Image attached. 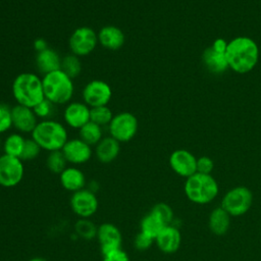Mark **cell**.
Returning a JSON list of instances; mask_svg holds the SVG:
<instances>
[{"label": "cell", "mask_w": 261, "mask_h": 261, "mask_svg": "<svg viewBox=\"0 0 261 261\" xmlns=\"http://www.w3.org/2000/svg\"><path fill=\"white\" fill-rule=\"evenodd\" d=\"M225 56L229 68L238 73H246L257 64L259 49L251 38L237 37L228 42Z\"/></svg>", "instance_id": "obj_1"}, {"label": "cell", "mask_w": 261, "mask_h": 261, "mask_svg": "<svg viewBox=\"0 0 261 261\" xmlns=\"http://www.w3.org/2000/svg\"><path fill=\"white\" fill-rule=\"evenodd\" d=\"M11 93L16 104L33 108L45 98L42 77L35 72H21L14 77Z\"/></svg>", "instance_id": "obj_2"}, {"label": "cell", "mask_w": 261, "mask_h": 261, "mask_svg": "<svg viewBox=\"0 0 261 261\" xmlns=\"http://www.w3.org/2000/svg\"><path fill=\"white\" fill-rule=\"evenodd\" d=\"M31 138L47 152L59 151L63 148L68 140V132L66 126L56 119L39 120Z\"/></svg>", "instance_id": "obj_3"}, {"label": "cell", "mask_w": 261, "mask_h": 261, "mask_svg": "<svg viewBox=\"0 0 261 261\" xmlns=\"http://www.w3.org/2000/svg\"><path fill=\"white\" fill-rule=\"evenodd\" d=\"M44 97L57 105H66L74 94L73 80L61 69L42 76Z\"/></svg>", "instance_id": "obj_4"}, {"label": "cell", "mask_w": 261, "mask_h": 261, "mask_svg": "<svg viewBox=\"0 0 261 261\" xmlns=\"http://www.w3.org/2000/svg\"><path fill=\"white\" fill-rule=\"evenodd\" d=\"M184 190L187 198L196 204H207L218 194V186L214 177L199 172L187 178Z\"/></svg>", "instance_id": "obj_5"}, {"label": "cell", "mask_w": 261, "mask_h": 261, "mask_svg": "<svg viewBox=\"0 0 261 261\" xmlns=\"http://www.w3.org/2000/svg\"><path fill=\"white\" fill-rule=\"evenodd\" d=\"M107 127L110 137L120 144L127 143L136 137L139 129V121L132 112L122 111L113 115Z\"/></svg>", "instance_id": "obj_6"}, {"label": "cell", "mask_w": 261, "mask_h": 261, "mask_svg": "<svg viewBox=\"0 0 261 261\" xmlns=\"http://www.w3.org/2000/svg\"><path fill=\"white\" fill-rule=\"evenodd\" d=\"M98 44L97 32L86 25L76 28L68 38L70 53L80 58L93 53Z\"/></svg>", "instance_id": "obj_7"}, {"label": "cell", "mask_w": 261, "mask_h": 261, "mask_svg": "<svg viewBox=\"0 0 261 261\" xmlns=\"http://www.w3.org/2000/svg\"><path fill=\"white\" fill-rule=\"evenodd\" d=\"M253 204V194L246 187H236L222 198L221 207L230 216H242L249 211Z\"/></svg>", "instance_id": "obj_8"}, {"label": "cell", "mask_w": 261, "mask_h": 261, "mask_svg": "<svg viewBox=\"0 0 261 261\" xmlns=\"http://www.w3.org/2000/svg\"><path fill=\"white\" fill-rule=\"evenodd\" d=\"M112 98V89L102 80H92L87 83L82 91V99L90 108L107 106Z\"/></svg>", "instance_id": "obj_9"}, {"label": "cell", "mask_w": 261, "mask_h": 261, "mask_svg": "<svg viewBox=\"0 0 261 261\" xmlns=\"http://www.w3.org/2000/svg\"><path fill=\"white\" fill-rule=\"evenodd\" d=\"M23 161L18 157L3 154L0 156V186L13 188L23 178Z\"/></svg>", "instance_id": "obj_10"}, {"label": "cell", "mask_w": 261, "mask_h": 261, "mask_svg": "<svg viewBox=\"0 0 261 261\" xmlns=\"http://www.w3.org/2000/svg\"><path fill=\"white\" fill-rule=\"evenodd\" d=\"M70 208L80 218H90L97 212L98 199L94 192L89 189H83L72 193Z\"/></svg>", "instance_id": "obj_11"}, {"label": "cell", "mask_w": 261, "mask_h": 261, "mask_svg": "<svg viewBox=\"0 0 261 261\" xmlns=\"http://www.w3.org/2000/svg\"><path fill=\"white\" fill-rule=\"evenodd\" d=\"M90 112L91 108L85 102L70 101L63 109V121L67 127L79 130L90 121Z\"/></svg>", "instance_id": "obj_12"}, {"label": "cell", "mask_w": 261, "mask_h": 261, "mask_svg": "<svg viewBox=\"0 0 261 261\" xmlns=\"http://www.w3.org/2000/svg\"><path fill=\"white\" fill-rule=\"evenodd\" d=\"M61 151L67 163L74 166L87 163L93 155L92 146L88 145L80 138L68 139Z\"/></svg>", "instance_id": "obj_13"}, {"label": "cell", "mask_w": 261, "mask_h": 261, "mask_svg": "<svg viewBox=\"0 0 261 261\" xmlns=\"http://www.w3.org/2000/svg\"><path fill=\"white\" fill-rule=\"evenodd\" d=\"M96 238L98 240L102 255L121 248L122 236L119 228L109 222L102 223L97 228Z\"/></svg>", "instance_id": "obj_14"}, {"label": "cell", "mask_w": 261, "mask_h": 261, "mask_svg": "<svg viewBox=\"0 0 261 261\" xmlns=\"http://www.w3.org/2000/svg\"><path fill=\"white\" fill-rule=\"evenodd\" d=\"M169 165L176 174L186 178L197 172V158L185 149H177L170 154Z\"/></svg>", "instance_id": "obj_15"}, {"label": "cell", "mask_w": 261, "mask_h": 261, "mask_svg": "<svg viewBox=\"0 0 261 261\" xmlns=\"http://www.w3.org/2000/svg\"><path fill=\"white\" fill-rule=\"evenodd\" d=\"M11 115L12 127L20 134H32L39 122L37 115L31 107L16 104L11 108Z\"/></svg>", "instance_id": "obj_16"}, {"label": "cell", "mask_w": 261, "mask_h": 261, "mask_svg": "<svg viewBox=\"0 0 261 261\" xmlns=\"http://www.w3.org/2000/svg\"><path fill=\"white\" fill-rule=\"evenodd\" d=\"M98 43L110 51L119 50L125 42V36L121 29L116 25L108 24L102 27L98 33Z\"/></svg>", "instance_id": "obj_17"}, {"label": "cell", "mask_w": 261, "mask_h": 261, "mask_svg": "<svg viewBox=\"0 0 261 261\" xmlns=\"http://www.w3.org/2000/svg\"><path fill=\"white\" fill-rule=\"evenodd\" d=\"M155 243L161 252L171 254L178 250L181 243V236L175 226L169 224L157 236Z\"/></svg>", "instance_id": "obj_18"}, {"label": "cell", "mask_w": 261, "mask_h": 261, "mask_svg": "<svg viewBox=\"0 0 261 261\" xmlns=\"http://www.w3.org/2000/svg\"><path fill=\"white\" fill-rule=\"evenodd\" d=\"M61 60H62V57L59 55V53L56 50L47 48L36 54L35 64H36L37 70L42 75H45L47 73L60 69Z\"/></svg>", "instance_id": "obj_19"}, {"label": "cell", "mask_w": 261, "mask_h": 261, "mask_svg": "<svg viewBox=\"0 0 261 261\" xmlns=\"http://www.w3.org/2000/svg\"><path fill=\"white\" fill-rule=\"evenodd\" d=\"M120 152V143L112 137H103L95 146V156L101 163L107 164L114 161Z\"/></svg>", "instance_id": "obj_20"}, {"label": "cell", "mask_w": 261, "mask_h": 261, "mask_svg": "<svg viewBox=\"0 0 261 261\" xmlns=\"http://www.w3.org/2000/svg\"><path fill=\"white\" fill-rule=\"evenodd\" d=\"M61 186L68 192H77L85 189L87 184L84 172L76 166H66L65 169L59 174Z\"/></svg>", "instance_id": "obj_21"}, {"label": "cell", "mask_w": 261, "mask_h": 261, "mask_svg": "<svg viewBox=\"0 0 261 261\" xmlns=\"http://www.w3.org/2000/svg\"><path fill=\"white\" fill-rule=\"evenodd\" d=\"M230 215L220 206L212 210L208 219V226L212 233L223 236L230 226Z\"/></svg>", "instance_id": "obj_22"}, {"label": "cell", "mask_w": 261, "mask_h": 261, "mask_svg": "<svg viewBox=\"0 0 261 261\" xmlns=\"http://www.w3.org/2000/svg\"><path fill=\"white\" fill-rule=\"evenodd\" d=\"M202 60L206 68L212 73H221L228 67L225 53L217 52L212 47L204 50Z\"/></svg>", "instance_id": "obj_23"}, {"label": "cell", "mask_w": 261, "mask_h": 261, "mask_svg": "<svg viewBox=\"0 0 261 261\" xmlns=\"http://www.w3.org/2000/svg\"><path fill=\"white\" fill-rule=\"evenodd\" d=\"M24 143H25V139L22 136V134L17 132L11 133L5 138L4 142L2 143L3 152L6 155L20 158Z\"/></svg>", "instance_id": "obj_24"}, {"label": "cell", "mask_w": 261, "mask_h": 261, "mask_svg": "<svg viewBox=\"0 0 261 261\" xmlns=\"http://www.w3.org/2000/svg\"><path fill=\"white\" fill-rule=\"evenodd\" d=\"M165 226L166 224L150 211L147 215H145L142 218L140 223V231L155 240Z\"/></svg>", "instance_id": "obj_25"}, {"label": "cell", "mask_w": 261, "mask_h": 261, "mask_svg": "<svg viewBox=\"0 0 261 261\" xmlns=\"http://www.w3.org/2000/svg\"><path fill=\"white\" fill-rule=\"evenodd\" d=\"M79 138L90 146H96L103 138V127L91 120L79 129Z\"/></svg>", "instance_id": "obj_26"}, {"label": "cell", "mask_w": 261, "mask_h": 261, "mask_svg": "<svg viewBox=\"0 0 261 261\" xmlns=\"http://www.w3.org/2000/svg\"><path fill=\"white\" fill-rule=\"evenodd\" d=\"M82 62L80 57L73 54H67L62 57L60 69L72 80L77 77L82 72Z\"/></svg>", "instance_id": "obj_27"}, {"label": "cell", "mask_w": 261, "mask_h": 261, "mask_svg": "<svg viewBox=\"0 0 261 261\" xmlns=\"http://www.w3.org/2000/svg\"><path fill=\"white\" fill-rule=\"evenodd\" d=\"M67 161L61 150L48 152L46 158V166L52 173L60 174L66 167Z\"/></svg>", "instance_id": "obj_28"}, {"label": "cell", "mask_w": 261, "mask_h": 261, "mask_svg": "<svg viewBox=\"0 0 261 261\" xmlns=\"http://www.w3.org/2000/svg\"><path fill=\"white\" fill-rule=\"evenodd\" d=\"M112 110L107 106H99L91 108L90 112V120L100 126H108L112 117Z\"/></svg>", "instance_id": "obj_29"}, {"label": "cell", "mask_w": 261, "mask_h": 261, "mask_svg": "<svg viewBox=\"0 0 261 261\" xmlns=\"http://www.w3.org/2000/svg\"><path fill=\"white\" fill-rule=\"evenodd\" d=\"M75 231L80 238L85 240H92L97 234L96 225L89 218H80L75 223Z\"/></svg>", "instance_id": "obj_30"}, {"label": "cell", "mask_w": 261, "mask_h": 261, "mask_svg": "<svg viewBox=\"0 0 261 261\" xmlns=\"http://www.w3.org/2000/svg\"><path fill=\"white\" fill-rule=\"evenodd\" d=\"M33 110L39 120L51 119L55 114L56 105L47 100L46 98H44L40 103L33 107Z\"/></svg>", "instance_id": "obj_31"}, {"label": "cell", "mask_w": 261, "mask_h": 261, "mask_svg": "<svg viewBox=\"0 0 261 261\" xmlns=\"http://www.w3.org/2000/svg\"><path fill=\"white\" fill-rule=\"evenodd\" d=\"M41 147L32 139H25V143L22 149V153L20 155V159L22 161H32L35 160L41 153Z\"/></svg>", "instance_id": "obj_32"}, {"label": "cell", "mask_w": 261, "mask_h": 261, "mask_svg": "<svg viewBox=\"0 0 261 261\" xmlns=\"http://www.w3.org/2000/svg\"><path fill=\"white\" fill-rule=\"evenodd\" d=\"M151 212L161 219L166 225L171 224L173 220V211L171 207L166 203H157L151 209Z\"/></svg>", "instance_id": "obj_33"}, {"label": "cell", "mask_w": 261, "mask_h": 261, "mask_svg": "<svg viewBox=\"0 0 261 261\" xmlns=\"http://www.w3.org/2000/svg\"><path fill=\"white\" fill-rule=\"evenodd\" d=\"M12 128L11 108L3 103H0V135L7 133Z\"/></svg>", "instance_id": "obj_34"}, {"label": "cell", "mask_w": 261, "mask_h": 261, "mask_svg": "<svg viewBox=\"0 0 261 261\" xmlns=\"http://www.w3.org/2000/svg\"><path fill=\"white\" fill-rule=\"evenodd\" d=\"M213 160L208 156H202L197 158V172L203 174H211L213 170Z\"/></svg>", "instance_id": "obj_35"}, {"label": "cell", "mask_w": 261, "mask_h": 261, "mask_svg": "<svg viewBox=\"0 0 261 261\" xmlns=\"http://www.w3.org/2000/svg\"><path fill=\"white\" fill-rule=\"evenodd\" d=\"M153 242H155L154 239H152V238H150L149 236L145 234L144 232L140 231V232L136 236V238H135V240H134V245H135V247H136L138 250L144 251V250L149 249V248L152 246Z\"/></svg>", "instance_id": "obj_36"}, {"label": "cell", "mask_w": 261, "mask_h": 261, "mask_svg": "<svg viewBox=\"0 0 261 261\" xmlns=\"http://www.w3.org/2000/svg\"><path fill=\"white\" fill-rule=\"evenodd\" d=\"M103 260L102 261H129V257L126 254L125 251H123L121 248L111 251L107 254L102 255Z\"/></svg>", "instance_id": "obj_37"}, {"label": "cell", "mask_w": 261, "mask_h": 261, "mask_svg": "<svg viewBox=\"0 0 261 261\" xmlns=\"http://www.w3.org/2000/svg\"><path fill=\"white\" fill-rule=\"evenodd\" d=\"M227 42H225V40L223 39H216L213 44H212V48L220 53H225L226 52V48H227Z\"/></svg>", "instance_id": "obj_38"}, {"label": "cell", "mask_w": 261, "mask_h": 261, "mask_svg": "<svg viewBox=\"0 0 261 261\" xmlns=\"http://www.w3.org/2000/svg\"><path fill=\"white\" fill-rule=\"evenodd\" d=\"M33 48H34V50L36 51V53H39V52H41V51H43V50H45V49H47V48H49V47H48L47 41H46L45 39H43V38H38V39H36V40L34 41V43H33Z\"/></svg>", "instance_id": "obj_39"}, {"label": "cell", "mask_w": 261, "mask_h": 261, "mask_svg": "<svg viewBox=\"0 0 261 261\" xmlns=\"http://www.w3.org/2000/svg\"><path fill=\"white\" fill-rule=\"evenodd\" d=\"M29 261H46L44 258H41V257H34L32 259H30Z\"/></svg>", "instance_id": "obj_40"}, {"label": "cell", "mask_w": 261, "mask_h": 261, "mask_svg": "<svg viewBox=\"0 0 261 261\" xmlns=\"http://www.w3.org/2000/svg\"><path fill=\"white\" fill-rule=\"evenodd\" d=\"M2 148V141H1V137H0V149Z\"/></svg>", "instance_id": "obj_41"}]
</instances>
